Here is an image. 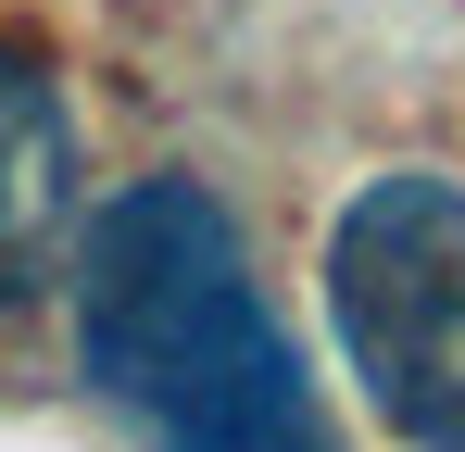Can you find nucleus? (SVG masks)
I'll return each instance as SVG.
<instances>
[{
    "label": "nucleus",
    "mask_w": 465,
    "mask_h": 452,
    "mask_svg": "<svg viewBox=\"0 0 465 452\" xmlns=\"http://www.w3.org/2000/svg\"><path fill=\"white\" fill-rule=\"evenodd\" d=\"M327 327L402 452H465V189L378 176L327 226Z\"/></svg>",
    "instance_id": "nucleus-2"
},
{
    "label": "nucleus",
    "mask_w": 465,
    "mask_h": 452,
    "mask_svg": "<svg viewBox=\"0 0 465 452\" xmlns=\"http://www.w3.org/2000/svg\"><path fill=\"white\" fill-rule=\"evenodd\" d=\"M76 352L152 452H327V402L202 176H139L76 226Z\"/></svg>",
    "instance_id": "nucleus-1"
},
{
    "label": "nucleus",
    "mask_w": 465,
    "mask_h": 452,
    "mask_svg": "<svg viewBox=\"0 0 465 452\" xmlns=\"http://www.w3.org/2000/svg\"><path fill=\"white\" fill-rule=\"evenodd\" d=\"M64 251H76V113L64 75L0 38V314L51 290Z\"/></svg>",
    "instance_id": "nucleus-3"
}]
</instances>
